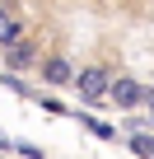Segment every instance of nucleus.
Segmentation results:
<instances>
[{
    "instance_id": "1",
    "label": "nucleus",
    "mask_w": 154,
    "mask_h": 159,
    "mask_svg": "<svg viewBox=\"0 0 154 159\" xmlns=\"http://www.w3.org/2000/svg\"><path fill=\"white\" fill-rule=\"evenodd\" d=\"M75 84H80V94L89 98V103H98V98H108V84H112V75L108 70H80V75H75Z\"/></svg>"
},
{
    "instance_id": "2",
    "label": "nucleus",
    "mask_w": 154,
    "mask_h": 159,
    "mask_svg": "<svg viewBox=\"0 0 154 159\" xmlns=\"http://www.w3.org/2000/svg\"><path fill=\"white\" fill-rule=\"evenodd\" d=\"M108 98H117L121 108H135V103H145V84H140V80H112Z\"/></svg>"
},
{
    "instance_id": "3",
    "label": "nucleus",
    "mask_w": 154,
    "mask_h": 159,
    "mask_svg": "<svg viewBox=\"0 0 154 159\" xmlns=\"http://www.w3.org/2000/svg\"><path fill=\"white\" fill-rule=\"evenodd\" d=\"M42 80H47V84H75V66H70L65 56H51V61L42 66Z\"/></svg>"
},
{
    "instance_id": "4",
    "label": "nucleus",
    "mask_w": 154,
    "mask_h": 159,
    "mask_svg": "<svg viewBox=\"0 0 154 159\" xmlns=\"http://www.w3.org/2000/svg\"><path fill=\"white\" fill-rule=\"evenodd\" d=\"M33 56H37V47H33V42H28V38H24V33H19V38H10V42H5V61H10V66H28V61H33Z\"/></svg>"
},
{
    "instance_id": "5",
    "label": "nucleus",
    "mask_w": 154,
    "mask_h": 159,
    "mask_svg": "<svg viewBox=\"0 0 154 159\" xmlns=\"http://www.w3.org/2000/svg\"><path fill=\"white\" fill-rule=\"evenodd\" d=\"M10 38H19V24H14V14L0 10V42H10Z\"/></svg>"
},
{
    "instance_id": "6",
    "label": "nucleus",
    "mask_w": 154,
    "mask_h": 159,
    "mask_svg": "<svg viewBox=\"0 0 154 159\" xmlns=\"http://www.w3.org/2000/svg\"><path fill=\"white\" fill-rule=\"evenodd\" d=\"M131 150L145 154V159H154V136H131Z\"/></svg>"
},
{
    "instance_id": "7",
    "label": "nucleus",
    "mask_w": 154,
    "mask_h": 159,
    "mask_svg": "<svg viewBox=\"0 0 154 159\" xmlns=\"http://www.w3.org/2000/svg\"><path fill=\"white\" fill-rule=\"evenodd\" d=\"M84 122H89V131H94V136H103V140H112V126H108V122H94V117H84Z\"/></svg>"
}]
</instances>
